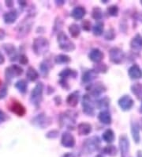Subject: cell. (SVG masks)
<instances>
[{"label": "cell", "instance_id": "cell-1", "mask_svg": "<svg viewBox=\"0 0 142 157\" xmlns=\"http://www.w3.org/2000/svg\"><path fill=\"white\" fill-rule=\"evenodd\" d=\"M32 48L36 55L38 56L43 55L49 49V42L44 37H38L35 39L33 41Z\"/></svg>", "mask_w": 142, "mask_h": 157}, {"label": "cell", "instance_id": "cell-2", "mask_svg": "<svg viewBox=\"0 0 142 157\" xmlns=\"http://www.w3.org/2000/svg\"><path fill=\"white\" fill-rule=\"evenodd\" d=\"M58 43H59V47L66 52H72L75 49V45L74 43L63 32H60L58 34Z\"/></svg>", "mask_w": 142, "mask_h": 157}, {"label": "cell", "instance_id": "cell-3", "mask_svg": "<svg viewBox=\"0 0 142 157\" xmlns=\"http://www.w3.org/2000/svg\"><path fill=\"white\" fill-rule=\"evenodd\" d=\"M43 90H44V85L42 82H38L35 88L32 91L31 94V101L36 106L40 105L42 101V97H43Z\"/></svg>", "mask_w": 142, "mask_h": 157}, {"label": "cell", "instance_id": "cell-4", "mask_svg": "<svg viewBox=\"0 0 142 157\" xmlns=\"http://www.w3.org/2000/svg\"><path fill=\"white\" fill-rule=\"evenodd\" d=\"M100 145V140L97 136H93L85 140L83 144V149L87 153H92L98 148Z\"/></svg>", "mask_w": 142, "mask_h": 157}, {"label": "cell", "instance_id": "cell-5", "mask_svg": "<svg viewBox=\"0 0 142 157\" xmlns=\"http://www.w3.org/2000/svg\"><path fill=\"white\" fill-rule=\"evenodd\" d=\"M23 73V69L17 65H12L6 70V77L7 80H11L13 77H17Z\"/></svg>", "mask_w": 142, "mask_h": 157}, {"label": "cell", "instance_id": "cell-6", "mask_svg": "<svg viewBox=\"0 0 142 157\" xmlns=\"http://www.w3.org/2000/svg\"><path fill=\"white\" fill-rule=\"evenodd\" d=\"M109 55H110L111 60L115 63H120L124 58L122 50L118 48H111L109 52Z\"/></svg>", "mask_w": 142, "mask_h": 157}, {"label": "cell", "instance_id": "cell-7", "mask_svg": "<svg viewBox=\"0 0 142 157\" xmlns=\"http://www.w3.org/2000/svg\"><path fill=\"white\" fill-rule=\"evenodd\" d=\"M32 124L36 126L44 128L51 124V120L44 114H39L32 119Z\"/></svg>", "mask_w": 142, "mask_h": 157}, {"label": "cell", "instance_id": "cell-8", "mask_svg": "<svg viewBox=\"0 0 142 157\" xmlns=\"http://www.w3.org/2000/svg\"><path fill=\"white\" fill-rule=\"evenodd\" d=\"M120 151H121V157L129 156V142L128 138L126 136H120L119 140Z\"/></svg>", "mask_w": 142, "mask_h": 157}, {"label": "cell", "instance_id": "cell-9", "mask_svg": "<svg viewBox=\"0 0 142 157\" xmlns=\"http://www.w3.org/2000/svg\"><path fill=\"white\" fill-rule=\"evenodd\" d=\"M82 106H83V111L85 114L90 116L94 113V108H93V103L91 101V98L89 95L84 96Z\"/></svg>", "mask_w": 142, "mask_h": 157}, {"label": "cell", "instance_id": "cell-10", "mask_svg": "<svg viewBox=\"0 0 142 157\" xmlns=\"http://www.w3.org/2000/svg\"><path fill=\"white\" fill-rule=\"evenodd\" d=\"M9 109L19 117H22L26 113L25 108L19 101H13L12 102L11 105H9Z\"/></svg>", "mask_w": 142, "mask_h": 157}, {"label": "cell", "instance_id": "cell-11", "mask_svg": "<svg viewBox=\"0 0 142 157\" xmlns=\"http://www.w3.org/2000/svg\"><path fill=\"white\" fill-rule=\"evenodd\" d=\"M118 105L122 110H129L133 105V101L129 96L125 95L122 97L118 101Z\"/></svg>", "mask_w": 142, "mask_h": 157}, {"label": "cell", "instance_id": "cell-12", "mask_svg": "<svg viewBox=\"0 0 142 157\" xmlns=\"http://www.w3.org/2000/svg\"><path fill=\"white\" fill-rule=\"evenodd\" d=\"M62 144L66 147H73L75 145V139L69 132H65L62 136Z\"/></svg>", "mask_w": 142, "mask_h": 157}, {"label": "cell", "instance_id": "cell-13", "mask_svg": "<svg viewBox=\"0 0 142 157\" xmlns=\"http://www.w3.org/2000/svg\"><path fill=\"white\" fill-rule=\"evenodd\" d=\"M89 57L92 61L95 62V63H99L104 58V53L98 48H94L89 52Z\"/></svg>", "mask_w": 142, "mask_h": 157}, {"label": "cell", "instance_id": "cell-14", "mask_svg": "<svg viewBox=\"0 0 142 157\" xmlns=\"http://www.w3.org/2000/svg\"><path fill=\"white\" fill-rule=\"evenodd\" d=\"M129 75L131 78H134V79H137V78H141L142 76V71L140 70V67L137 64L133 65L129 69Z\"/></svg>", "mask_w": 142, "mask_h": 157}, {"label": "cell", "instance_id": "cell-15", "mask_svg": "<svg viewBox=\"0 0 142 157\" xmlns=\"http://www.w3.org/2000/svg\"><path fill=\"white\" fill-rule=\"evenodd\" d=\"M18 17V13L16 10H11V11L6 13L3 16L4 21L7 24H12L17 20Z\"/></svg>", "mask_w": 142, "mask_h": 157}, {"label": "cell", "instance_id": "cell-16", "mask_svg": "<svg viewBox=\"0 0 142 157\" xmlns=\"http://www.w3.org/2000/svg\"><path fill=\"white\" fill-rule=\"evenodd\" d=\"M85 15V8L82 6H78V7L74 8L71 13V16L76 20H81Z\"/></svg>", "mask_w": 142, "mask_h": 157}, {"label": "cell", "instance_id": "cell-17", "mask_svg": "<svg viewBox=\"0 0 142 157\" xmlns=\"http://www.w3.org/2000/svg\"><path fill=\"white\" fill-rule=\"evenodd\" d=\"M78 132L80 135H88L92 131V126L88 123H82L78 127Z\"/></svg>", "mask_w": 142, "mask_h": 157}, {"label": "cell", "instance_id": "cell-18", "mask_svg": "<svg viewBox=\"0 0 142 157\" xmlns=\"http://www.w3.org/2000/svg\"><path fill=\"white\" fill-rule=\"evenodd\" d=\"M78 94H79V93L76 91L68 96V98L66 99L68 105H70V106H76L78 105V100H79V95Z\"/></svg>", "mask_w": 142, "mask_h": 157}, {"label": "cell", "instance_id": "cell-19", "mask_svg": "<svg viewBox=\"0 0 142 157\" xmlns=\"http://www.w3.org/2000/svg\"><path fill=\"white\" fill-rule=\"evenodd\" d=\"M98 118L101 122L105 124H109L111 122V117L110 113L107 111L100 112L98 116Z\"/></svg>", "mask_w": 142, "mask_h": 157}, {"label": "cell", "instance_id": "cell-20", "mask_svg": "<svg viewBox=\"0 0 142 157\" xmlns=\"http://www.w3.org/2000/svg\"><path fill=\"white\" fill-rule=\"evenodd\" d=\"M97 76V72L95 70H89L86 71L82 76V80L85 82H89L93 81Z\"/></svg>", "mask_w": 142, "mask_h": 157}, {"label": "cell", "instance_id": "cell-21", "mask_svg": "<svg viewBox=\"0 0 142 157\" xmlns=\"http://www.w3.org/2000/svg\"><path fill=\"white\" fill-rule=\"evenodd\" d=\"M130 45L133 49H140L142 48V36L139 34L136 35V36L133 38Z\"/></svg>", "mask_w": 142, "mask_h": 157}, {"label": "cell", "instance_id": "cell-22", "mask_svg": "<svg viewBox=\"0 0 142 157\" xmlns=\"http://www.w3.org/2000/svg\"><path fill=\"white\" fill-rule=\"evenodd\" d=\"M90 90H91L92 94H93V95L95 96H98L100 95L101 93L105 91V87L104 86V85L101 84L100 82H98L97 84L93 85V86H91Z\"/></svg>", "mask_w": 142, "mask_h": 157}, {"label": "cell", "instance_id": "cell-23", "mask_svg": "<svg viewBox=\"0 0 142 157\" xmlns=\"http://www.w3.org/2000/svg\"><path fill=\"white\" fill-rule=\"evenodd\" d=\"M4 49L6 52V53L8 54L10 57V60H14L16 57V48L13 47L12 44H4L3 46Z\"/></svg>", "mask_w": 142, "mask_h": 157}, {"label": "cell", "instance_id": "cell-24", "mask_svg": "<svg viewBox=\"0 0 142 157\" xmlns=\"http://www.w3.org/2000/svg\"><path fill=\"white\" fill-rule=\"evenodd\" d=\"M26 77L29 81H35L39 77V74L36 71V69L32 67H29L27 70Z\"/></svg>", "mask_w": 142, "mask_h": 157}, {"label": "cell", "instance_id": "cell-25", "mask_svg": "<svg viewBox=\"0 0 142 157\" xmlns=\"http://www.w3.org/2000/svg\"><path fill=\"white\" fill-rule=\"evenodd\" d=\"M15 87L18 89V90L21 93H25L28 88V83L24 79H21V80L17 81L15 83Z\"/></svg>", "mask_w": 142, "mask_h": 157}, {"label": "cell", "instance_id": "cell-26", "mask_svg": "<svg viewBox=\"0 0 142 157\" xmlns=\"http://www.w3.org/2000/svg\"><path fill=\"white\" fill-rule=\"evenodd\" d=\"M103 139L107 143H111L115 139V134L111 129H107L103 134Z\"/></svg>", "mask_w": 142, "mask_h": 157}, {"label": "cell", "instance_id": "cell-27", "mask_svg": "<svg viewBox=\"0 0 142 157\" xmlns=\"http://www.w3.org/2000/svg\"><path fill=\"white\" fill-rule=\"evenodd\" d=\"M132 134L133 140L136 143H138L140 140V134H139V126L137 123L132 124Z\"/></svg>", "mask_w": 142, "mask_h": 157}, {"label": "cell", "instance_id": "cell-28", "mask_svg": "<svg viewBox=\"0 0 142 157\" xmlns=\"http://www.w3.org/2000/svg\"><path fill=\"white\" fill-rule=\"evenodd\" d=\"M132 92L138 98H142V84L140 83H136V84L133 85L132 87Z\"/></svg>", "mask_w": 142, "mask_h": 157}, {"label": "cell", "instance_id": "cell-29", "mask_svg": "<svg viewBox=\"0 0 142 157\" xmlns=\"http://www.w3.org/2000/svg\"><path fill=\"white\" fill-rule=\"evenodd\" d=\"M70 61V59L68 56L66 55H59L55 57V63L58 64H64V63H67Z\"/></svg>", "mask_w": 142, "mask_h": 157}, {"label": "cell", "instance_id": "cell-30", "mask_svg": "<svg viewBox=\"0 0 142 157\" xmlns=\"http://www.w3.org/2000/svg\"><path fill=\"white\" fill-rule=\"evenodd\" d=\"M77 75H78V73L76 72L75 71L71 70V69L67 68L63 70V71L59 74V76H60L62 78H67L68 76H70V75L73 77H75Z\"/></svg>", "mask_w": 142, "mask_h": 157}, {"label": "cell", "instance_id": "cell-31", "mask_svg": "<svg viewBox=\"0 0 142 157\" xmlns=\"http://www.w3.org/2000/svg\"><path fill=\"white\" fill-rule=\"evenodd\" d=\"M69 30H70L71 36H74V37H77L78 36H79L80 32H81L79 25H78L77 24H73V25H70Z\"/></svg>", "mask_w": 142, "mask_h": 157}, {"label": "cell", "instance_id": "cell-32", "mask_svg": "<svg viewBox=\"0 0 142 157\" xmlns=\"http://www.w3.org/2000/svg\"><path fill=\"white\" fill-rule=\"evenodd\" d=\"M93 33L96 36H100L103 33V31H104V23L103 22H97L96 25L93 26Z\"/></svg>", "mask_w": 142, "mask_h": 157}, {"label": "cell", "instance_id": "cell-33", "mask_svg": "<svg viewBox=\"0 0 142 157\" xmlns=\"http://www.w3.org/2000/svg\"><path fill=\"white\" fill-rule=\"evenodd\" d=\"M104 153L107 154V155H109L110 156H115L117 154V149L116 147L113 145L107 146L104 148Z\"/></svg>", "mask_w": 142, "mask_h": 157}, {"label": "cell", "instance_id": "cell-34", "mask_svg": "<svg viewBox=\"0 0 142 157\" xmlns=\"http://www.w3.org/2000/svg\"><path fill=\"white\" fill-rule=\"evenodd\" d=\"M109 104H110V99L107 98H104L97 101L96 105L99 109H103V108L107 107Z\"/></svg>", "mask_w": 142, "mask_h": 157}, {"label": "cell", "instance_id": "cell-35", "mask_svg": "<svg viewBox=\"0 0 142 157\" xmlns=\"http://www.w3.org/2000/svg\"><path fill=\"white\" fill-rule=\"evenodd\" d=\"M103 17V13L102 10L100 8L96 7L95 8L94 10H93V17L96 20H100Z\"/></svg>", "mask_w": 142, "mask_h": 157}, {"label": "cell", "instance_id": "cell-36", "mask_svg": "<svg viewBox=\"0 0 142 157\" xmlns=\"http://www.w3.org/2000/svg\"><path fill=\"white\" fill-rule=\"evenodd\" d=\"M108 13L111 16H117L118 13V8L116 6H111L107 8Z\"/></svg>", "mask_w": 142, "mask_h": 157}, {"label": "cell", "instance_id": "cell-37", "mask_svg": "<svg viewBox=\"0 0 142 157\" xmlns=\"http://www.w3.org/2000/svg\"><path fill=\"white\" fill-rule=\"evenodd\" d=\"M107 70V67L104 63H100V64H97L95 71L96 72H106Z\"/></svg>", "mask_w": 142, "mask_h": 157}, {"label": "cell", "instance_id": "cell-38", "mask_svg": "<svg viewBox=\"0 0 142 157\" xmlns=\"http://www.w3.org/2000/svg\"><path fill=\"white\" fill-rule=\"evenodd\" d=\"M40 71H41L42 75L44 76H46L48 73V67H47V65H46L45 63H42L41 65H40Z\"/></svg>", "mask_w": 142, "mask_h": 157}, {"label": "cell", "instance_id": "cell-39", "mask_svg": "<svg viewBox=\"0 0 142 157\" xmlns=\"http://www.w3.org/2000/svg\"><path fill=\"white\" fill-rule=\"evenodd\" d=\"M7 94V88L6 86H3L2 88L0 89V99H2Z\"/></svg>", "mask_w": 142, "mask_h": 157}, {"label": "cell", "instance_id": "cell-40", "mask_svg": "<svg viewBox=\"0 0 142 157\" xmlns=\"http://www.w3.org/2000/svg\"><path fill=\"white\" fill-rule=\"evenodd\" d=\"M114 37H115V33H114L113 29L108 30L106 34H105V38L107 40H113Z\"/></svg>", "mask_w": 142, "mask_h": 157}, {"label": "cell", "instance_id": "cell-41", "mask_svg": "<svg viewBox=\"0 0 142 157\" xmlns=\"http://www.w3.org/2000/svg\"><path fill=\"white\" fill-rule=\"evenodd\" d=\"M82 26H83V29L85 30H89L91 28V22L88 20H85L82 22Z\"/></svg>", "mask_w": 142, "mask_h": 157}, {"label": "cell", "instance_id": "cell-42", "mask_svg": "<svg viewBox=\"0 0 142 157\" xmlns=\"http://www.w3.org/2000/svg\"><path fill=\"white\" fill-rule=\"evenodd\" d=\"M20 63H21V64H24V65L26 64V63H28V58H27L25 55L21 56V57H20Z\"/></svg>", "mask_w": 142, "mask_h": 157}, {"label": "cell", "instance_id": "cell-43", "mask_svg": "<svg viewBox=\"0 0 142 157\" xmlns=\"http://www.w3.org/2000/svg\"><path fill=\"white\" fill-rule=\"evenodd\" d=\"M6 114H5L2 110H0V123L3 122V121H6Z\"/></svg>", "mask_w": 142, "mask_h": 157}, {"label": "cell", "instance_id": "cell-44", "mask_svg": "<svg viewBox=\"0 0 142 157\" xmlns=\"http://www.w3.org/2000/svg\"><path fill=\"white\" fill-rule=\"evenodd\" d=\"M5 61V59H4V56L1 52H0V64H2V63H4Z\"/></svg>", "mask_w": 142, "mask_h": 157}, {"label": "cell", "instance_id": "cell-45", "mask_svg": "<svg viewBox=\"0 0 142 157\" xmlns=\"http://www.w3.org/2000/svg\"><path fill=\"white\" fill-rule=\"evenodd\" d=\"M63 157H74V155L71 153H67V154H65Z\"/></svg>", "mask_w": 142, "mask_h": 157}, {"label": "cell", "instance_id": "cell-46", "mask_svg": "<svg viewBox=\"0 0 142 157\" xmlns=\"http://www.w3.org/2000/svg\"><path fill=\"white\" fill-rule=\"evenodd\" d=\"M137 157H142V151H138V153H137Z\"/></svg>", "mask_w": 142, "mask_h": 157}, {"label": "cell", "instance_id": "cell-47", "mask_svg": "<svg viewBox=\"0 0 142 157\" xmlns=\"http://www.w3.org/2000/svg\"><path fill=\"white\" fill-rule=\"evenodd\" d=\"M6 5H7V6H11L13 2H6Z\"/></svg>", "mask_w": 142, "mask_h": 157}, {"label": "cell", "instance_id": "cell-48", "mask_svg": "<svg viewBox=\"0 0 142 157\" xmlns=\"http://www.w3.org/2000/svg\"><path fill=\"white\" fill-rule=\"evenodd\" d=\"M56 3L58 4V5H62V4L64 3V2H63H63H56Z\"/></svg>", "mask_w": 142, "mask_h": 157}, {"label": "cell", "instance_id": "cell-49", "mask_svg": "<svg viewBox=\"0 0 142 157\" xmlns=\"http://www.w3.org/2000/svg\"><path fill=\"white\" fill-rule=\"evenodd\" d=\"M140 111L141 112V113H142V105H141V106H140Z\"/></svg>", "mask_w": 142, "mask_h": 157}, {"label": "cell", "instance_id": "cell-50", "mask_svg": "<svg viewBox=\"0 0 142 157\" xmlns=\"http://www.w3.org/2000/svg\"><path fill=\"white\" fill-rule=\"evenodd\" d=\"M141 3H142V1H141Z\"/></svg>", "mask_w": 142, "mask_h": 157}, {"label": "cell", "instance_id": "cell-51", "mask_svg": "<svg viewBox=\"0 0 142 157\" xmlns=\"http://www.w3.org/2000/svg\"><path fill=\"white\" fill-rule=\"evenodd\" d=\"M141 21H142V18H141Z\"/></svg>", "mask_w": 142, "mask_h": 157}]
</instances>
